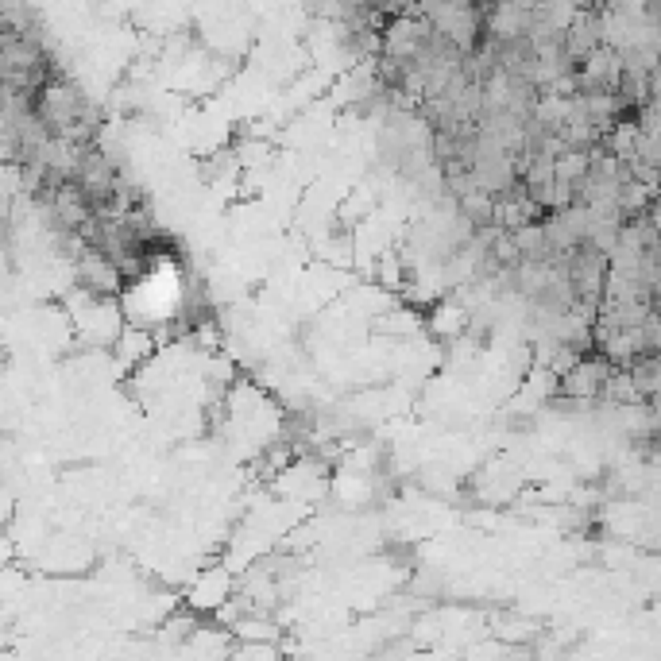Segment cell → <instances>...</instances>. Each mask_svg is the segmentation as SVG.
<instances>
[{
    "mask_svg": "<svg viewBox=\"0 0 661 661\" xmlns=\"http://www.w3.org/2000/svg\"><path fill=\"white\" fill-rule=\"evenodd\" d=\"M225 596H229V573H221V569H209V573L194 584V604H202V607L225 604Z\"/></svg>",
    "mask_w": 661,
    "mask_h": 661,
    "instance_id": "cell-4",
    "label": "cell"
},
{
    "mask_svg": "<svg viewBox=\"0 0 661 661\" xmlns=\"http://www.w3.org/2000/svg\"><path fill=\"white\" fill-rule=\"evenodd\" d=\"M611 372H615V364L607 360L604 352H600V356H588V360L580 356V364L561 375V391H565V395H576V399H600Z\"/></svg>",
    "mask_w": 661,
    "mask_h": 661,
    "instance_id": "cell-3",
    "label": "cell"
},
{
    "mask_svg": "<svg viewBox=\"0 0 661 661\" xmlns=\"http://www.w3.org/2000/svg\"><path fill=\"white\" fill-rule=\"evenodd\" d=\"M627 62L615 47H596L592 55L580 62V93H619Z\"/></svg>",
    "mask_w": 661,
    "mask_h": 661,
    "instance_id": "cell-2",
    "label": "cell"
},
{
    "mask_svg": "<svg viewBox=\"0 0 661 661\" xmlns=\"http://www.w3.org/2000/svg\"><path fill=\"white\" fill-rule=\"evenodd\" d=\"M658 66H661V62H658Z\"/></svg>",
    "mask_w": 661,
    "mask_h": 661,
    "instance_id": "cell-6",
    "label": "cell"
},
{
    "mask_svg": "<svg viewBox=\"0 0 661 661\" xmlns=\"http://www.w3.org/2000/svg\"><path fill=\"white\" fill-rule=\"evenodd\" d=\"M151 337L140 333V329H124L120 337H116V356L124 360V364H136V360H144L147 352H151Z\"/></svg>",
    "mask_w": 661,
    "mask_h": 661,
    "instance_id": "cell-5",
    "label": "cell"
},
{
    "mask_svg": "<svg viewBox=\"0 0 661 661\" xmlns=\"http://www.w3.org/2000/svg\"><path fill=\"white\" fill-rule=\"evenodd\" d=\"M35 113L43 116L51 136L74 140V144H93L101 132V109L89 101V93L74 78H62V74H55L35 93Z\"/></svg>",
    "mask_w": 661,
    "mask_h": 661,
    "instance_id": "cell-1",
    "label": "cell"
}]
</instances>
